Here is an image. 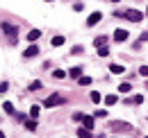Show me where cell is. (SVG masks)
Returning <instances> with one entry per match:
<instances>
[{
  "instance_id": "obj_5",
  "label": "cell",
  "mask_w": 148,
  "mask_h": 138,
  "mask_svg": "<svg viewBox=\"0 0 148 138\" xmlns=\"http://www.w3.org/2000/svg\"><path fill=\"white\" fill-rule=\"evenodd\" d=\"M125 39H128V32H125V30H116V32H114V41H116V43H121V41H125Z\"/></svg>"
},
{
  "instance_id": "obj_13",
  "label": "cell",
  "mask_w": 148,
  "mask_h": 138,
  "mask_svg": "<svg viewBox=\"0 0 148 138\" xmlns=\"http://www.w3.org/2000/svg\"><path fill=\"white\" fill-rule=\"evenodd\" d=\"M25 127H27L30 131H34V129H37V120H34V118H30V120H25Z\"/></svg>"
},
{
  "instance_id": "obj_28",
  "label": "cell",
  "mask_w": 148,
  "mask_h": 138,
  "mask_svg": "<svg viewBox=\"0 0 148 138\" xmlns=\"http://www.w3.org/2000/svg\"><path fill=\"white\" fill-rule=\"evenodd\" d=\"M139 72H141L144 77H148V66H141V68H139Z\"/></svg>"
},
{
  "instance_id": "obj_6",
  "label": "cell",
  "mask_w": 148,
  "mask_h": 138,
  "mask_svg": "<svg viewBox=\"0 0 148 138\" xmlns=\"http://www.w3.org/2000/svg\"><path fill=\"white\" fill-rule=\"evenodd\" d=\"M100 12H96V14H91V16L87 18V25H89V27H91V25H96V23H98V20H100Z\"/></svg>"
},
{
  "instance_id": "obj_2",
  "label": "cell",
  "mask_w": 148,
  "mask_h": 138,
  "mask_svg": "<svg viewBox=\"0 0 148 138\" xmlns=\"http://www.w3.org/2000/svg\"><path fill=\"white\" fill-rule=\"evenodd\" d=\"M64 102V97L59 95V93H53L50 97H46V102H43V106H48V109H53V106H57V104Z\"/></svg>"
},
{
  "instance_id": "obj_20",
  "label": "cell",
  "mask_w": 148,
  "mask_h": 138,
  "mask_svg": "<svg viewBox=\"0 0 148 138\" xmlns=\"http://www.w3.org/2000/svg\"><path fill=\"white\" fill-rule=\"evenodd\" d=\"M53 77H55V79H64V77H66V72H64V70H55V72H53Z\"/></svg>"
},
{
  "instance_id": "obj_33",
  "label": "cell",
  "mask_w": 148,
  "mask_h": 138,
  "mask_svg": "<svg viewBox=\"0 0 148 138\" xmlns=\"http://www.w3.org/2000/svg\"><path fill=\"white\" fill-rule=\"evenodd\" d=\"M112 2H119V0H112Z\"/></svg>"
},
{
  "instance_id": "obj_11",
  "label": "cell",
  "mask_w": 148,
  "mask_h": 138,
  "mask_svg": "<svg viewBox=\"0 0 148 138\" xmlns=\"http://www.w3.org/2000/svg\"><path fill=\"white\" fill-rule=\"evenodd\" d=\"M69 75H71L73 79H77V77L82 75V68H80V66H75V68H71V70H69Z\"/></svg>"
},
{
  "instance_id": "obj_32",
  "label": "cell",
  "mask_w": 148,
  "mask_h": 138,
  "mask_svg": "<svg viewBox=\"0 0 148 138\" xmlns=\"http://www.w3.org/2000/svg\"><path fill=\"white\" fill-rule=\"evenodd\" d=\"M46 2H53V0H46Z\"/></svg>"
},
{
  "instance_id": "obj_19",
  "label": "cell",
  "mask_w": 148,
  "mask_h": 138,
  "mask_svg": "<svg viewBox=\"0 0 148 138\" xmlns=\"http://www.w3.org/2000/svg\"><path fill=\"white\" fill-rule=\"evenodd\" d=\"M77 136H82V138H87V136H91V131L84 127V129H77Z\"/></svg>"
},
{
  "instance_id": "obj_23",
  "label": "cell",
  "mask_w": 148,
  "mask_h": 138,
  "mask_svg": "<svg viewBox=\"0 0 148 138\" xmlns=\"http://www.w3.org/2000/svg\"><path fill=\"white\" fill-rule=\"evenodd\" d=\"M2 106H5V111H7V113H14V104H12V102H5Z\"/></svg>"
},
{
  "instance_id": "obj_12",
  "label": "cell",
  "mask_w": 148,
  "mask_h": 138,
  "mask_svg": "<svg viewBox=\"0 0 148 138\" xmlns=\"http://www.w3.org/2000/svg\"><path fill=\"white\" fill-rule=\"evenodd\" d=\"M116 102H119V97H116V95H105V104H107V106H114Z\"/></svg>"
},
{
  "instance_id": "obj_14",
  "label": "cell",
  "mask_w": 148,
  "mask_h": 138,
  "mask_svg": "<svg viewBox=\"0 0 148 138\" xmlns=\"http://www.w3.org/2000/svg\"><path fill=\"white\" fill-rule=\"evenodd\" d=\"M105 43H107V36H98V39H93V45H98V48L105 45Z\"/></svg>"
},
{
  "instance_id": "obj_17",
  "label": "cell",
  "mask_w": 148,
  "mask_h": 138,
  "mask_svg": "<svg viewBox=\"0 0 148 138\" xmlns=\"http://www.w3.org/2000/svg\"><path fill=\"white\" fill-rule=\"evenodd\" d=\"M50 43H53V45H62V43H64V36H53V41H50Z\"/></svg>"
},
{
  "instance_id": "obj_1",
  "label": "cell",
  "mask_w": 148,
  "mask_h": 138,
  "mask_svg": "<svg viewBox=\"0 0 148 138\" xmlns=\"http://www.w3.org/2000/svg\"><path fill=\"white\" fill-rule=\"evenodd\" d=\"M110 127H112V131H114V134H128V131H132V127H130L128 122H121V120L112 122Z\"/></svg>"
},
{
  "instance_id": "obj_3",
  "label": "cell",
  "mask_w": 148,
  "mask_h": 138,
  "mask_svg": "<svg viewBox=\"0 0 148 138\" xmlns=\"http://www.w3.org/2000/svg\"><path fill=\"white\" fill-rule=\"evenodd\" d=\"M123 18H128V20H132V23H139V20L144 18V14L137 12V9H130V12H123Z\"/></svg>"
},
{
  "instance_id": "obj_25",
  "label": "cell",
  "mask_w": 148,
  "mask_h": 138,
  "mask_svg": "<svg viewBox=\"0 0 148 138\" xmlns=\"http://www.w3.org/2000/svg\"><path fill=\"white\" fill-rule=\"evenodd\" d=\"M80 84H82V86H89L91 79H89V77H80Z\"/></svg>"
},
{
  "instance_id": "obj_18",
  "label": "cell",
  "mask_w": 148,
  "mask_h": 138,
  "mask_svg": "<svg viewBox=\"0 0 148 138\" xmlns=\"http://www.w3.org/2000/svg\"><path fill=\"white\" fill-rule=\"evenodd\" d=\"M98 54H100V57H107V54H110V48H107V45H100V48H98Z\"/></svg>"
},
{
  "instance_id": "obj_16",
  "label": "cell",
  "mask_w": 148,
  "mask_h": 138,
  "mask_svg": "<svg viewBox=\"0 0 148 138\" xmlns=\"http://www.w3.org/2000/svg\"><path fill=\"white\" fill-rule=\"evenodd\" d=\"M39 113H41V106H39V104H34V106L30 109V116H32V118H37Z\"/></svg>"
},
{
  "instance_id": "obj_24",
  "label": "cell",
  "mask_w": 148,
  "mask_h": 138,
  "mask_svg": "<svg viewBox=\"0 0 148 138\" xmlns=\"http://www.w3.org/2000/svg\"><path fill=\"white\" fill-rule=\"evenodd\" d=\"M43 86V84H41V82H32V84H30V91H39V88Z\"/></svg>"
},
{
  "instance_id": "obj_10",
  "label": "cell",
  "mask_w": 148,
  "mask_h": 138,
  "mask_svg": "<svg viewBox=\"0 0 148 138\" xmlns=\"http://www.w3.org/2000/svg\"><path fill=\"white\" fill-rule=\"evenodd\" d=\"M80 122H82L87 129H91V127H93V118H91V116H82V120H80Z\"/></svg>"
},
{
  "instance_id": "obj_29",
  "label": "cell",
  "mask_w": 148,
  "mask_h": 138,
  "mask_svg": "<svg viewBox=\"0 0 148 138\" xmlns=\"http://www.w3.org/2000/svg\"><path fill=\"white\" fill-rule=\"evenodd\" d=\"M71 52H73V54H80V52H82V45H75V48H73Z\"/></svg>"
},
{
  "instance_id": "obj_26",
  "label": "cell",
  "mask_w": 148,
  "mask_h": 138,
  "mask_svg": "<svg viewBox=\"0 0 148 138\" xmlns=\"http://www.w3.org/2000/svg\"><path fill=\"white\" fill-rule=\"evenodd\" d=\"M73 9H75V12H82V9H84V5H82V2H75Z\"/></svg>"
},
{
  "instance_id": "obj_15",
  "label": "cell",
  "mask_w": 148,
  "mask_h": 138,
  "mask_svg": "<svg viewBox=\"0 0 148 138\" xmlns=\"http://www.w3.org/2000/svg\"><path fill=\"white\" fill-rule=\"evenodd\" d=\"M130 88H132V84H130V82H123V84L119 86V91H121V93H130Z\"/></svg>"
},
{
  "instance_id": "obj_4",
  "label": "cell",
  "mask_w": 148,
  "mask_h": 138,
  "mask_svg": "<svg viewBox=\"0 0 148 138\" xmlns=\"http://www.w3.org/2000/svg\"><path fill=\"white\" fill-rule=\"evenodd\" d=\"M0 30H2L5 34H9L12 39H14V34H16V32H18V30H16L14 25H9V23H2V25H0Z\"/></svg>"
},
{
  "instance_id": "obj_34",
  "label": "cell",
  "mask_w": 148,
  "mask_h": 138,
  "mask_svg": "<svg viewBox=\"0 0 148 138\" xmlns=\"http://www.w3.org/2000/svg\"><path fill=\"white\" fill-rule=\"evenodd\" d=\"M146 14H148V9H146Z\"/></svg>"
},
{
  "instance_id": "obj_22",
  "label": "cell",
  "mask_w": 148,
  "mask_h": 138,
  "mask_svg": "<svg viewBox=\"0 0 148 138\" xmlns=\"http://www.w3.org/2000/svg\"><path fill=\"white\" fill-rule=\"evenodd\" d=\"M132 102H134V104H141V102H144V95H134V97H132L128 104H132Z\"/></svg>"
},
{
  "instance_id": "obj_7",
  "label": "cell",
  "mask_w": 148,
  "mask_h": 138,
  "mask_svg": "<svg viewBox=\"0 0 148 138\" xmlns=\"http://www.w3.org/2000/svg\"><path fill=\"white\" fill-rule=\"evenodd\" d=\"M37 54H39V48H37V45H30L27 50L23 52V57H37Z\"/></svg>"
},
{
  "instance_id": "obj_30",
  "label": "cell",
  "mask_w": 148,
  "mask_h": 138,
  "mask_svg": "<svg viewBox=\"0 0 148 138\" xmlns=\"http://www.w3.org/2000/svg\"><path fill=\"white\" fill-rule=\"evenodd\" d=\"M139 41H141V43H144V41H148V32H144V34L139 36Z\"/></svg>"
},
{
  "instance_id": "obj_9",
  "label": "cell",
  "mask_w": 148,
  "mask_h": 138,
  "mask_svg": "<svg viewBox=\"0 0 148 138\" xmlns=\"http://www.w3.org/2000/svg\"><path fill=\"white\" fill-rule=\"evenodd\" d=\"M123 70H125V68H123L121 64H112V66H110V72H114V75H121Z\"/></svg>"
},
{
  "instance_id": "obj_21",
  "label": "cell",
  "mask_w": 148,
  "mask_h": 138,
  "mask_svg": "<svg viewBox=\"0 0 148 138\" xmlns=\"http://www.w3.org/2000/svg\"><path fill=\"white\" fill-rule=\"evenodd\" d=\"M91 100H93V102H96V104H98V102H100V100H103V95H100L98 91H93V93H91Z\"/></svg>"
},
{
  "instance_id": "obj_27",
  "label": "cell",
  "mask_w": 148,
  "mask_h": 138,
  "mask_svg": "<svg viewBox=\"0 0 148 138\" xmlns=\"http://www.w3.org/2000/svg\"><path fill=\"white\" fill-rule=\"evenodd\" d=\"M7 88H9V84H7V82H2V84H0V93H7Z\"/></svg>"
},
{
  "instance_id": "obj_31",
  "label": "cell",
  "mask_w": 148,
  "mask_h": 138,
  "mask_svg": "<svg viewBox=\"0 0 148 138\" xmlns=\"http://www.w3.org/2000/svg\"><path fill=\"white\" fill-rule=\"evenodd\" d=\"M2 136H5V134H2V131H0V138H2Z\"/></svg>"
},
{
  "instance_id": "obj_8",
  "label": "cell",
  "mask_w": 148,
  "mask_h": 138,
  "mask_svg": "<svg viewBox=\"0 0 148 138\" xmlns=\"http://www.w3.org/2000/svg\"><path fill=\"white\" fill-rule=\"evenodd\" d=\"M39 36H41V30H30V32H27V41H32V43H34Z\"/></svg>"
},
{
  "instance_id": "obj_35",
  "label": "cell",
  "mask_w": 148,
  "mask_h": 138,
  "mask_svg": "<svg viewBox=\"0 0 148 138\" xmlns=\"http://www.w3.org/2000/svg\"><path fill=\"white\" fill-rule=\"evenodd\" d=\"M146 86H148V84H146Z\"/></svg>"
}]
</instances>
